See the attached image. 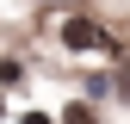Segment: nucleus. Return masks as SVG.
<instances>
[{
	"label": "nucleus",
	"instance_id": "nucleus-1",
	"mask_svg": "<svg viewBox=\"0 0 130 124\" xmlns=\"http://www.w3.org/2000/svg\"><path fill=\"white\" fill-rule=\"evenodd\" d=\"M62 50H93V56H118V37L99 19H62Z\"/></svg>",
	"mask_w": 130,
	"mask_h": 124
},
{
	"label": "nucleus",
	"instance_id": "nucleus-2",
	"mask_svg": "<svg viewBox=\"0 0 130 124\" xmlns=\"http://www.w3.org/2000/svg\"><path fill=\"white\" fill-rule=\"evenodd\" d=\"M6 87H19V62H0V93Z\"/></svg>",
	"mask_w": 130,
	"mask_h": 124
},
{
	"label": "nucleus",
	"instance_id": "nucleus-3",
	"mask_svg": "<svg viewBox=\"0 0 130 124\" xmlns=\"http://www.w3.org/2000/svg\"><path fill=\"white\" fill-rule=\"evenodd\" d=\"M68 124H93V105L80 99V105H68Z\"/></svg>",
	"mask_w": 130,
	"mask_h": 124
},
{
	"label": "nucleus",
	"instance_id": "nucleus-4",
	"mask_svg": "<svg viewBox=\"0 0 130 124\" xmlns=\"http://www.w3.org/2000/svg\"><path fill=\"white\" fill-rule=\"evenodd\" d=\"M118 93H124V99H130V62H124V68H118Z\"/></svg>",
	"mask_w": 130,
	"mask_h": 124
},
{
	"label": "nucleus",
	"instance_id": "nucleus-5",
	"mask_svg": "<svg viewBox=\"0 0 130 124\" xmlns=\"http://www.w3.org/2000/svg\"><path fill=\"white\" fill-rule=\"evenodd\" d=\"M25 124H50V118H43V112H25Z\"/></svg>",
	"mask_w": 130,
	"mask_h": 124
}]
</instances>
